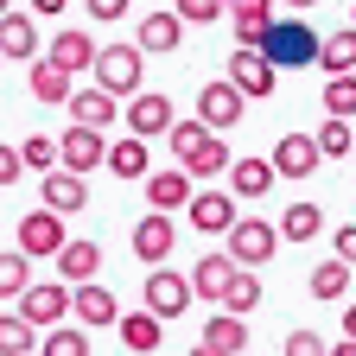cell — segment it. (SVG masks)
<instances>
[{
  "instance_id": "cell-46",
  "label": "cell",
  "mask_w": 356,
  "mask_h": 356,
  "mask_svg": "<svg viewBox=\"0 0 356 356\" xmlns=\"http://www.w3.org/2000/svg\"><path fill=\"white\" fill-rule=\"evenodd\" d=\"M70 7V0H32V13H44V19H51V13H64Z\"/></svg>"
},
{
  "instance_id": "cell-1",
  "label": "cell",
  "mask_w": 356,
  "mask_h": 356,
  "mask_svg": "<svg viewBox=\"0 0 356 356\" xmlns=\"http://www.w3.org/2000/svg\"><path fill=\"white\" fill-rule=\"evenodd\" d=\"M89 76H96L108 96H140V89H147V83H140V76H147V51H140V44H102Z\"/></svg>"
},
{
  "instance_id": "cell-52",
  "label": "cell",
  "mask_w": 356,
  "mask_h": 356,
  "mask_svg": "<svg viewBox=\"0 0 356 356\" xmlns=\"http://www.w3.org/2000/svg\"><path fill=\"white\" fill-rule=\"evenodd\" d=\"M350 26H356V7H350Z\"/></svg>"
},
{
  "instance_id": "cell-35",
  "label": "cell",
  "mask_w": 356,
  "mask_h": 356,
  "mask_svg": "<svg viewBox=\"0 0 356 356\" xmlns=\"http://www.w3.org/2000/svg\"><path fill=\"white\" fill-rule=\"evenodd\" d=\"M229 165H236V159H229V147H222V134H210V140L185 159V172H191V178H216V172H229Z\"/></svg>"
},
{
  "instance_id": "cell-53",
  "label": "cell",
  "mask_w": 356,
  "mask_h": 356,
  "mask_svg": "<svg viewBox=\"0 0 356 356\" xmlns=\"http://www.w3.org/2000/svg\"><path fill=\"white\" fill-rule=\"evenodd\" d=\"M0 64H7V51H0Z\"/></svg>"
},
{
  "instance_id": "cell-28",
  "label": "cell",
  "mask_w": 356,
  "mask_h": 356,
  "mask_svg": "<svg viewBox=\"0 0 356 356\" xmlns=\"http://www.w3.org/2000/svg\"><path fill=\"white\" fill-rule=\"evenodd\" d=\"M318 64H325V76L356 70V26H343V32H325V38H318Z\"/></svg>"
},
{
  "instance_id": "cell-31",
  "label": "cell",
  "mask_w": 356,
  "mask_h": 356,
  "mask_svg": "<svg viewBox=\"0 0 356 356\" xmlns=\"http://www.w3.org/2000/svg\"><path fill=\"white\" fill-rule=\"evenodd\" d=\"M38 356H89V325H51L38 337Z\"/></svg>"
},
{
  "instance_id": "cell-33",
  "label": "cell",
  "mask_w": 356,
  "mask_h": 356,
  "mask_svg": "<svg viewBox=\"0 0 356 356\" xmlns=\"http://www.w3.org/2000/svg\"><path fill=\"white\" fill-rule=\"evenodd\" d=\"M26 286H32V254L7 248V254H0V299H19Z\"/></svg>"
},
{
  "instance_id": "cell-13",
  "label": "cell",
  "mask_w": 356,
  "mask_h": 356,
  "mask_svg": "<svg viewBox=\"0 0 356 356\" xmlns=\"http://www.w3.org/2000/svg\"><path fill=\"white\" fill-rule=\"evenodd\" d=\"M140 185H147V210H185V204L197 197V191H191L197 178H191L185 165H165V172H147Z\"/></svg>"
},
{
  "instance_id": "cell-3",
  "label": "cell",
  "mask_w": 356,
  "mask_h": 356,
  "mask_svg": "<svg viewBox=\"0 0 356 356\" xmlns=\"http://www.w3.org/2000/svg\"><path fill=\"white\" fill-rule=\"evenodd\" d=\"M261 51L274 58L280 70H305V64H318V32H312L299 13H293V19H274V32H267Z\"/></svg>"
},
{
  "instance_id": "cell-11",
  "label": "cell",
  "mask_w": 356,
  "mask_h": 356,
  "mask_svg": "<svg viewBox=\"0 0 356 356\" xmlns=\"http://www.w3.org/2000/svg\"><path fill=\"white\" fill-rule=\"evenodd\" d=\"M19 312H26L38 331L64 325V318H70V280H58V286H38V280H32V286L19 293Z\"/></svg>"
},
{
  "instance_id": "cell-17",
  "label": "cell",
  "mask_w": 356,
  "mask_h": 356,
  "mask_svg": "<svg viewBox=\"0 0 356 356\" xmlns=\"http://www.w3.org/2000/svg\"><path fill=\"white\" fill-rule=\"evenodd\" d=\"M38 191H44V210H58V216H76V210L89 204V185H83V172H70V165H51Z\"/></svg>"
},
{
  "instance_id": "cell-43",
  "label": "cell",
  "mask_w": 356,
  "mask_h": 356,
  "mask_svg": "<svg viewBox=\"0 0 356 356\" xmlns=\"http://www.w3.org/2000/svg\"><path fill=\"white\" fill-rule=\"evenodd\" d=\"M331 248H337V254H343V261H350V267H356V222H343V229H337V236H331Z\"/></svg>"
},
{
  "instance_id": "cell-10",
  "label": "cell",
  "mask_w": 356,
  "mask_h": 356,
  "mask_svg": "<svg viewBox=\"0 0 356 356\" xmlns=\"http://www.w3.org/2000/svg\"><path fill=\"white\" fill-rule=\"evenodd\" d=\"M58 147H64V165L70 172L108 165V140H102V127H89V121H70V134H58Z\"/></svg>"
},
{
  "instance_id": "cell-9",
  "label": "cell",
  "mask_w": 356,
  "mask_h": 356,
  "mask_svg": "<svg viewBox=\"0 0 356 356\" xmlns=\"http://www.w3.org/2000/svg\"><path fill=\"white\" fill-rule=\"evenodd\" d=\"M172 242H178L172 210H147L140 222H134V254H140L147 267H165V261H172Z\"/></svg>"
},
{
  "instance_id": "cell-25",
  "label": "cell",
  "mask_w": 356,
  "mask_h": 356,
  "mask_svg": "<svg viewBox=\"0 0 356 356\" xmlns=\"http://www.w3.org/2000/svg\"><path fill=\"white\" fill-rule=\"evenodd\" d=\"M159 337H165V318H153V312H127V318H121V343L134 356H153Z\"/></svg>"
},
{
  "instance_id": "cell-32",
  "label": "cell",
  "mask_w": 356,
  "mask_h": 356,
  "mask_svg": "<svg viewBox=\"0 0 356 356\" xmlns=\"http://www.w3.org/2000/svg\"><path fill=\"white\" fill-rule=\"evenodd\" d=\"M343 293H350V261L343 254H331V261L312 267V299H343Z\"/></svg>"
},
{
  "instance_id": "cell-44",
  "label": "cell",
  "mask_w": 356,
  "mask_h": 356,
  "mask_svg": "<svg viewBox=\"0 0 356 356\" xmlns=\"http://www.w3.org/2000/svg\"><path fill=\"white\" fill-rule=\"evenodd\" d=\"M83 7H89V19H121L127 0H83Z\"/></svg>"
},
{
  "instance_id": "cell-22",
  "label": "cell",
  "mask_w": 356,
  "mask_h": 356,
  "mask_svg": "<svg viewBox=\"0 0 356 356\" xmlns=\"http://www.w3.org/2000/svg\"><path fill=\"white\" fill-rule=\"evenodd\" d=\"M0 51L19 58V64L38 58V26H32V13H0Z\"/></svg>"
},
{
  "instance_id": "cell-45",
  "label": "cell",
  "mask_w": 356,
  "mask_h": 356,
  "mask_svg": "<svg viewBox=\"0 0 356 356\" xmlns=\"http://www.w3.org/2000/svg\"><path fill=\"white\" fill-rule=\"evenodd\" d=\"M229 13H274V0H229Z\"/></svg>"
},
{
  "instance_id": "cell-41",
  "label": "cell",
  "mask_w": 356,
  "mask_h": 356,
  "mask_svg": "<svg viewBox=\"0 0 356 356\" xmlns=\"http://www.w3.org/2000/svg\"><path fill=\"white\" fill-rule=\"evenodd\" d=\"M286 356H331V350H325L318 331H293V337H286Z\"/></svg>"
},
{
  "instance_id": "cell-20",
  "label": "cell",
  "mask_w": 356,
  "mask_h": 356,
  "mask_svg": "<svg viewBox=\"0 0 356 356\" xmlns=\"http://www.w3.org/2000/svg\"><path fill=\"white\" fill-rule=\"evenodd\" d=\"M26 89H32L38 102H64V108H70V96H76V89H70V70L51 64V58H32V64H26Z\"/></svg>"
},
{
  "instance_id": "cell-6",
  "label": "cell",
  "mask_w": 356,
  "mask_h": 356,
  "mask_svg": "<svg viewBox=\"0 0 356 356\" xmlns=\"http://www.w3.org/2000/svg\"><path fill=\"white\" fill-rule=\"evenodd\" d=\"M242 115H248V96H242L229 76H216V83H204V89H197V121H210L216 134H229Z\"/></svg>"
},
{
  "instance_id": "cell-38",
  "label": "cell",
  "mask_w": 356,
  "mask_h": 356,
  "mask_svg": "<svg viewBox=\"0 0 356 356\" xmlns=\"http://www.w3.org/2000/svg\"><path fill=\"white\" fill-rule=\"evenodd\" d=\"M325 115L356 121V70H343V76H331V83H325Z\"/></svg>"
},
{
  "instance_id": "cell-40",
  "label": "cell",
  "mask_w": 356,
  "mask_h": 356,
  "mask_svg": "<svg viewBox=\"0 0 356 356\" xmlns=\"http://www.w3.org/2000/svg\"><path fill=\"white\" fill-rule=\"evenodd\" d=\"M172 7L185 13L191 26H210V19H222V13H229V0H172Z\"/></svg>"
},
{
  "instance_id": "cell-30",
  "label": "cell",
  "mask_w": 356,
  "mask_h": 356,
  "mask_svg": "<svg viewBox=\"0 0 356 356\" xmlns=\"http://www.w3.org/2000/svg\"><path fill=\"white\" fill-rule=\"evenodd\" d=\"M280 236H286V242H318V236H325V216H318V204H286V216H280Z\"/></svg>"
},
{
  "instance_id": "cell-27",
  "label": "cell",
  "mask_w": 356,
  "mask_h": 356,
  "mask_svg": "<svg viewBox=\"0 0 356 356\" xmlns=\"http://www.w3.org/2000/svg\"><path fill=\"white\" fill-rule=\"evenodd\" d=\"M108 172H115V178H147V172H153L140 134H127V140H108Z\"/></svg>"
},
{
  "instance_id": "cell-51",
  "label": "cell",
  "mask_w": 356,
  "mask_h": 356,
  "mask_svg": "<svg viewBox=\"0 0 356 356\" xmlns=\"http://www.w3.org/2000/svg\"><path fill=\"white\" fill-rule=\"evenodd\" d=\"M0 13H13V0H0Z\"/></svg>"
},
{
  "instance_id": "cell-16",
  "label": "cell",
  "mask_w": 356,
  "mask_h": 356,
  "mask_svg": "<svg viewBox=\"0 0 356 356\" xmlns=\"http://www.w3.org/2000/svg\"><path fill=\"white\" fill-rule=\"evenodd\" d=\"M70 312H76V325H121V299L108 293V286H96V280H83V286H70Z\"/></svg>"
},
{
  "instance_id": "cell-12",
  "label": "cell",
  "mask_w": 356,
  "mask_h": 356,
  "mask_svg": "<svg viewBox=\"0 0 356 356\" xmlns=\"http://www.w3.org/2000/svg\"><path fill=\"white\" fill-rule=\"evenodd\" d=\"M318 159H325L318 134H280V140H274V172L280 178H312Z\"/></svg>"
},
{
  "instance_id": "cell-48",
  "label": "cell",
  "mask_w": 356,
  "mask_h": 356,
  "mask_svg": "<svg viewBox=\"0 0 356 356\" xmlns=\"http://www.w3.org/2000/svg\"><path fill=\"white\" fill-rule=\"evenodd\" d=\"M191 356H229V350H216V343H204V337H197V350H191Z\"/></svg>"
},
{
  "instance_id": "cell-47",
  "label": "cell",
  "mask_w": 356,
  "mask_h": 356,
  "mask_svg": "<svg viewBox=\"0 0 356 356\" xmlns=\"http://www.w3.org/2000/svg\"><path fill=\"white\" fill-rule=\"evenodd\" d=\"M343 337H356V299L343 305Z\"/></svg>"
},
{
  "instance_id": "cell-4",
  "label": "cell",
  "mask_w": 356,
  "mask_h": 356,
  "mask_svg": "<svg viewBox=\"0 0 356 356\" xmlns=\"http://www.w3.org/2000/svg\"><path fill=\"white\" fill-rule=\"evenodd\" d=\"M280 242H286V236L274 229V222H261V216H242L236 229L222 236V248L236 254V267H267V261H274V248H280Z\"/></svg>"
},
{
  "instance_id": "cell-50",
  "label": "cell",
  "mask_w": 356,
  "mask_h": 356,
  "mask_svg": "<svg viewBox=\"0 0 356 356\" xmlns=\"http://www.w3.org/2000/svg\"><path fill=\"white\" fill-rule=\"evenodd\" d=\"M280 7H293V13H305V7H318V0H280Z\"/></svg>"
},
{
  "instance_id": "cell-23",
  "label": "cell",
  "mask_w": 356,
  "mask_h": 356,
  "mask_svg": "<svg viewBox=\"0 0 356 356\" xmlns=\"http://www.w3.org/2000/svg\"><path fill=\"white\" fill-rule=\"evenodd\" d=\"M274 159H236L229 165V191L236 197H267V191H274Z\"/></svg>"
},
{
  "instance_id": "cell-19",
  "label": "cell",
  "mask_w": 356,
  "mask_h": 356,
  "mask_svg": "<svg viewBox=\"0 0 356 356\" xmlns=\"http://www.w3.org/2000/svg\"><path fill=\"white\" fill-rule=\"evenodd\" d=\"M229 280H236V254H229V248H216V254H204V261L191 267V286H197V299H210V305H222Z\"/></svg>"
},
{
  "instance_id": "cell-24",
  "label": "cell",
  "mask_w": 356,
  "mask_h": 356,
  "mask_svg": "<svg viewBox=\"0 0 356 356\" xmlns=\"http://www.w3.org/2000/svg\"><path fill=\"white\" fill-rule=\"evenodd\" d=\"M121 115V96H108V89L96 83V89H76L70 96V121H89V127H108Z\"/></svg>"
},
{
  "instance_id": "cell-18",
  "label": "cell",
  "mask_w": 356,
  "mask_h": 356,
  "mask_svg": "<svg viewBox=\"0 0 356 356\" xmlns=\"http://www.w3.org/2000/svg\"><path fill=\"white\" fill-rule=\"evenodd\" d=\"M96 51H102V44L89 38V32H76V26H64L51 44H44V58H51V64H64L70 76H76V70H96Z\"/></svg>"
},
{
  "instance_id": "cell-34",
  "label": "cell",
  "mask_w": 356,
  "mask_h": 356,
  "mask_svg": "<svg viewBox=\"0 0 356 356\" xmlns=\"http://www.w3.org/2000/svg\"><path fill=\"white\" fill-rule=\"evenodd\" d=\"M19 159H26V172H51V165H64V147H58V134H26Z\"/></svg>"
},
{
  "instance_id": "cell-7",
  "label": "cell",
  "mask_w": 356,
  "mask_h": 356,
  "mask_svg": "<svg viewBox=\"0 0 356 356\" xmlns=\"http://www.w3.org/2000/svg\"><path fill=\"white\" fill-rule=\"evenodd\" d=\"M236 204H242L236 191H197V197L185 204V216H191V229H197V236H229L236 222H242Z\"/></svg>"
},
{
  "instance_id": "cell-2",
  "label": "cell",
  "mask_w": 356,
  "mask_h": 356,
  "mask_svg": "<svg viewBox=\"0 0 356 356\" xmlns=\"http://www.w3.org/2000/svg\"><path fill=\"white\" fill-rule=\"evenodd\" d=\"M140 299H147V312H153V318L178 325V318L191 312L197 286H191V274H172V267H147V286H140Z\"/></svg>"
},
{
  "instance_id": "cell-8",
  "label": "cell",
  "mask_w": 356,
  "mask_h": 356,
  "mask_svg": "<svg viewBox=\"0 0 356 356\" xmlns=\"http://www.w3.org/2000/svg\"><path fill=\"white\" fill-rule=\"evenodd\" d=\"M172 96L159 89H140V96H127V134H140V140H165L172 134Z\"/></svg>"
},
{
  "instance_id": "cell-29",
  "label": "cell",
  "mask_w": 356,
  "mask_h": 356,
  "mask_svg": "<svg viewBox=\"0 0 356 356\" xmlns=\"http://www.w3.org/2000/svg\"><path fill=\"white\" fill-rule=\"evenodd\" d=\"M204 343H216V350H229V356H236V350L248 343V318H242V312H222V305H216V318L204 325Z\"/></svg>"
},
{
  "instance_id": "cell-36",
  "label": "cell",
  "mask_w": 356,
  "mask_h": 356,
  "mask_svg": "<svg viewBox=\"0 0 356 356\" xmlns=\"http://www.w3.org/2000/svg\"><path fill=\"white\" fill-rule=\"evenodd\" d=\"M318 147H325V159H350V153H356V121L325 115V127H318Z\"/></svg>"
},
{
  "instance_id": "cell-21",
  "label": "cell",
  "mask_w": 356,
  "mask_h": 356,
  "mask_svg": "<svg viewBox=\"0 0 356 356\" xmlns=\"http://www.w3.org/2000/svg\"><path fill=\"white\" fill-rule=\"evenodd\" d=\"M51 261H58V280L83 286V280H96V267H102V248H96V242H64Z\"/></svg>"
},
{
  "instance_id": "cell-37",
  "label": "cell",
  "mask_w": 356,
  "mask_h": 356,
  "mask_svg": "<svg viewBox=\"0 0 356 356\" xmlns=\"http://www.w3.org/2000/svg\"><path fill=\"white\" fill-rule=\"evenodd\" d=\"M261 305V280H254V267H236V280H229V293H222V312H248Z\"/></svg>"
},
{
  "instance_id": "cell-14",
  "label": "cell",
  "mask_w": 356,
  "mask_h": 356,
  "mask_svg": "<svg viewBox=\"0 0 356 356\" xmlns=\"http://www.w3.org/2000/svg\"><path fill=\"white\" fill-rule=\"evenodd\" d=\"M70 236H64V216L58 210H32V216H19V248L32 254V261H44V254H58Z\"/></svg>"
},
{
  "instance_id": "cell-26",
  "label": "cell",
  "mask_w": 356,
  "mask_h": 356,
  "mask_svg": "<svg viewBox=\"0 0 356 356\" xmlns=\"http://www.w3.org/2000/svg\"><path fill=\"white\" fill-rule=\"evenodd\" d=\"M0 356H38V325L26 312H0Z\"/></svg>"
},
{
  "instance_id": "cell-42",
  "label": "cell",
  "mask_w": 356,
  "mask_h": 356,
  "mask_svg": "<svg viewBox=\"0 0 356 356\" xmlns=\"http://www.w3.org/2000/svg\"><path fill=\"white\" fill-rule=\"evenodd\" d=\"M19 147H7V140H0V185H19Z\"/></svg>"
},
{
  "instance_id": "cell-49",
  "label": "cell",
  "mask_w": 356,
  "mask_h": 356,
  "mask_svg": "<svg viewBox=\"0 0 356 356\" xmlns=\"http://www.w3.org/2000/svg\"><path fill=\"white\" fill-rule=\"evenodd\" d=\"M331 356H356V337H343V343H331Z\"/></svg>"
},
{
  "instance_id": "cell-39",
  "label": "cell",
  "mask_w": 356,
  "mask_h": 356,
  "mask_svg": "<svg viewBox=\"0 0 356 356\" xmlns=\"http://www.w3.org/2000/svg\"><path fill=\"white\" fill-rule=\"evenodd\" d=\"M229 26H236V44H267V32H274V13H229Z\"/></svg>"
},
{
  "instance_id": "cell-15",
  "label": "cell",
  "mask_w": 356,
  "mask_h": 356,
  "mask_svg": "<svg viewBox=\"0 0 356 356\" xmlns=\"http://www.w3.org/2000/svg\"><path fill=\"white\" fill-rule=\"evenodd\" d=\"M185 26H191V19L178 13V7H172V13H147V19H140V38H134V44H140L147 58H172L178 44H185Z\"/></svg>"
},
{
  "instance_id": "cell-5",
  "label": "cell",
  "mask_w": 356,
  "mask_h": 356,
  "mask_svg": "<svg viewBox=\"0 0 356 356\" xmlns=\"http://www.w3.org/2000/svg\"><path fill=\"white\" fill-rule=\"evenodd\" d=\"M222 76H229V83L242 89V96L254 102V96H274V76H280V64L267 58V51H254V44H236V51H229V70H222Z\"/></svg>"
}]
</instances>
